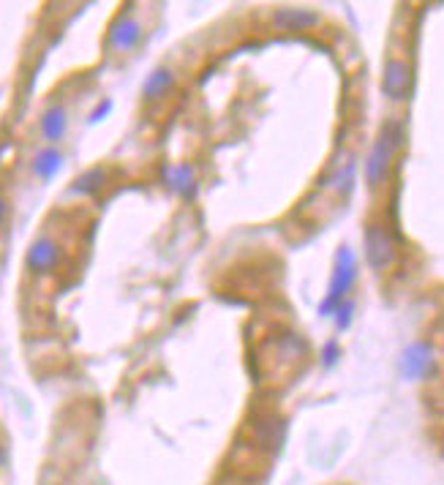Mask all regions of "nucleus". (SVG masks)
I'll list each match as a JSON object with an SVG mask.
<instances>
[{
	"label": "nucleus",
	"instance_id": "f257e3e1",
	"mask_svg": "<svg viewBox=\"0 0 444 485\" xmlns=\"http://www.w3.org/2000/svg\"><path fill=\"white\" fill-rule=\"evenodd\" d=\"M354 278H357V259L352 254V248H346L344 245V248L338 251V257H335V270H332V281H330L327 297H325L322 306H319V314H322V316L332 314L335 308L344 303L346 292L352 289Z\"/></svg>",
	"mask_w": 444,
	"mask_h": 485
},
{
	"label": "nucleus",
	"instance_id": "f03ea898",
	"mask_svg": "<svg viewBox=\"0 0 444 485\" xmlns=\"http://www.w3.org/2000/svg\"><path fill=\"white\" fill-rule=\"evenodd\" d=\"M365 257L374 270H387L395 262V242L390 232L379 224H368L365 229Z\"/></svg>",
	"mask_w": 444,
	"mask_h": 485
},
{
	"label": "nucleus",
	"instance_id": "7ed1b4c3",
	"mask_svg": "<svg viewBox=\"0 0 444 485\" xmlns=\"http://www.w3.org/2000/svg\"><path fill=\"white\" fill-rule=\"evenodd\" d=\"M286 431L289 425L281 415H262L256 417L254 428H251V437H254V444L264 450V453H278L286 442Z\"/></svg>",
	"mask_w": 444,
	"mask_h": 485
},
{
	"label": "nucleus",
	"instance_id": "20e7f679",
	"mask_svg": "<svg viewBox=\"0 0 444 485\" xmlns=\"http://www.w3.org/2000/svg\"><path fill=\"white\" fill-rule=\"evenodd\" d=\"M409 82H411L409 63H404L398 58H390L384 63V71H381V93L390 98V101H404L406 98V90H409Z\"/></svg>",
	"mask_w": 444,
	"mask_h": 485
},
{
	"label": "nucleus",
	"instance_id": "39448f33",
	"mask_svg": "<svg viewBox=\"0 0 444 485\" xmlns=\"http://www.w3.org/2000/svg\"><path fill=\"white\" fill-rule=\"evenodd\" d=\"M431 371H433V352H431V346L423 343V341L406 346V352L401 355V373L406 379H426V376H431Z\"/></svg>",
	"mask_w": 444,
	"mask_h": 485
},
{
	"label": "nucleus",
	"instance_id": "423d86ee",
	"mask_svg": "<svg viewBox=\"0 0 444 485\" xmlns=\"http://www.w3.org/2000/svg\"><path fill=\"white\" fill-rule=\"evenodd\" d=\"M395 150L387 145V139L379 134V139L371 147V156L365 161V175H368V186L371 188H379L384 180H387V172H390V164H393Z\"/></svg>",
	"mask_w": 444,
	"mask_h": 485
},
{
	"label": "nucleus",
	"instance_id": "0eeeda50",
	"mask_svg": "<svg viewBox=\"0 0 444 485\" xmlns=\"http://www.w3.org/2000/svg\"><path fill=\"white\" fill-rule=\"evenodd\" d=\"M28 267L33 270V273H50L55 270V265L60 262V248H58V242L50 240V238H38L33 240V245L28 248Z\"/></svg>",
	"mask_w": 444,
	"mask_h": 485
},
{
	"label": "nucleus",
	"instance_id": "6e6552de",
	"mask_svg": "<svg viewBox=\"0 0 444 485\" xmlns=\"http://www.w3.org/2000/svg\"><path fill=\"white\" fill-rule=\"evenodd\" d=\"M273 25L281 31H311L322 25V14L311 9H278L273 14Z\"/></svg>",
	"mask_w": 444,
	"mask_h": 485
},
{
	"label": "nucleus",
	"instance_id": "1a4fd4ad",
	"mask_svg": "<svg viewBox=\"0 0 444 485\" xmlns=\"http://www.w3.org/2000/svg\"><path fill=\"white\" fill-rule=\"evenodd\" d=\"M139 38H142V25L131 16H120L109 28V47L115 52H129V49L136 47Z\"/></svg>",
	"mask_w": 444,
	"mask_h": 485
},
{
	"label": "nucleus",
	"instance_id": "9d476101",
	"mask_svg": "<svg viewBox=\"0 0 444 485\" xmlns=\"http://www.w3.org/2000/svg\"><path fill=\"white\" fill-rule=\"evenodd\" d=\"M68 131V114L63 107H50L47 112L41 114V134H44V139L47 142H60L63 137H66Z\"/></svg>",
	"mask_w": 444,
	"mask_h": 485
},
{
	"label": "nucleus",
	"instance_id": "9b49d317",
	"mask_svg": "<svg viewBox=\"0 0 444 485\" xmlns=\"http://www.w3.org/2000/svg\"><path fill=\"white\" fill-rule=\"evenodd\" d=\"M172 87H175V74L169 68H156L142 85V96L145 101H161Z\"/></svg>",
	"mask_w": 444,
	"mask_h": 485
},
{
	"label": "nucleus",
	"instance_id": "f8f14e48",
	"mask_svg": "<svg viewBox=\"0 0 444 485\" xmlns=\"http://www.w3.org/2000/svg\"><path fill=\"white\" fill-rule=\"evenodd\" d=\"M166 178V186L175 191V194L180 196H191L197 194V186H194V169L188 166V164H180V166H169L164 172Z\"/></svg>",
	"mask_w": 444,
	"mask_h": 485
},
{
	"label": "nucleus",
	"instance_id": "ddd939ff",
	"mask_svg": "<svg viewBox=\"0 0 444 485\" xmlns=\"http://www.w3.org/2000/svg\"><path fill=\"white\" fill-rule=\"evenodd\" d=\"M60 166H63V153H60V150H55V147H44L41 153H36V159H33L36 178L52 180L58 172H60Z\"/></svg>",
	"mask_w": 444,
	"mask_h": 485
},
{
	"label": "nucleus",
	"instance_id": "4468645a",
	"mask_svg": "<svg viewBox=\"0 0 444 485\" xmlns=\"http://www.w3.org/2000/svg\"><path fill=\"white\" fill-rule=\"evenodd\" d=\"M104 183H107V169H101V166H90L87 172H82L80 178L74 180L71 191H74V194L90 196V194H96V191H101V188H104Z\"/></svg>",
	"mask_w": 444,
	"mask_h": 485
},
{
	"label": "nucleus",
	"instance_id": "2eb2a0df",
	"mask_svg": "<svg viewBox=\"0 0 444 485\" xmlns=\"http://www.w3.org/2000/svg\"><path fill=\"white\" fill-rule=\"evenodd\" d=\"M354 169H357V164L349 159V161L335 172V178H332V188H335L338 194L346 196L349 191H352V186H354Z\"/></svg>",
	"mask_w": 444,
	"mask_h": 485
},
{
	"label": "nucleus",
	"instance_id": "dca6fc26",
	"mask_svg": "<svg viewBox=\"0 0 444 485\" xmlns=\"http://www.w3.org/2000/svg\"><path fill=\"white\" fill-rule=\"evenodd\" d=\"M338 357H341V346H338V341H327L325 343V352H322V363L332 368L335 363H338Z\"/></svg>",
	"mask_w": 444,
	"mask_h": 485
},
{
	"label": "nucleus",
	"instance_id": "f3484780",
	"mask_svg": "<svg viewBox=\"0 0 444 485\" xmlns=\"http://www.w3.org/2000/svg\"><path fill=\"white\" fill-rule=\"evenodd\" d=\"M352 311H354V306H352L349 300H344L341 306L335 308V314H338V316H335V322H338V327H341V330H346V327L352 324Z\"/></svg>",
	"mask_w": 444,
	"mask_h": 485
},
{
	"label": "nucleus",
	"instance_id": "a211bd4d",
	"mask_svg": "<svg viewBox=\"0 0 444 485\" xmlns=\"http://www.w3.org/2000/svg\"><path fill=\"white\" fill-rule=\"evenodd\" d=\"M109 110H112V101H109V98H107V101H104V104H101L99 110H96V112L90 114V120H93V123H99V120H104V117H107V114H109Z\"/></svg>",
	"mask_w": 444,
	"mask_h": 485
},
{
	"label": "nucleus",
	"instance_id": "6ab92c4d",
	"mask_svg": "<svg viewBox=\"0 0 444 485\" xmlns=\"http://www.w3.org/2000/svg\"><path fill=\"white\" fill-rule=\"evenodd\" d=\"M6 213H9V205H6V199H0V224L6 221Z\"/></svg>",
	"mask_w": 444,
	"mask_h": 485
},
{
	"label": "nucleus",
	"instance_id": "aec40b11",
	"mask_svg": "<svg viewBox=\"0 0 444 485\" xmlns=\"http://www.w3.org/2000/svg\"><path fill=\"white\" fill-rule=\"evenodd\" d=\"M3 461H6V453H3V447H0V467H3Z\"/></svg>",
	"mask_w": 444,
	"mask_h": 485
}]
</instances>
